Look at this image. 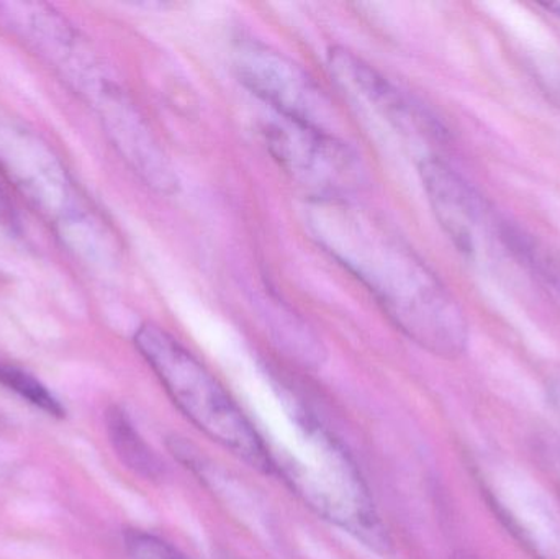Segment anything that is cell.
<instances>
[{
  "mask_svg": "<svg viewBox=\"0 0 560 559\" xmlns=\"http://www.w3.org/2000/svg\"><path fill=\"white\" fill-rule=\"evenodd\" d=\"M542 81L546 82V92H549V95L555 98L556 104L560 105V72L549 74V78L542 75Z\"/></svg>",
  "mask_w": 560,
  "mask_h": 559,
  "instance_id": "13",
  "label": "cell"
},
{
  "mask_svg": "<svg viewBox=\"0 0 560 559\" xmlns=\"http://www.w3.org/2000/svg\"><path fill=\"white\" fill-rule=\"evenodd\" d=\"M233 68L240 82L279 117L335 133L338 117L328 95L289 56L258 39H240Z\"/></svg>",
  "mask_w": 560,
  "mask_h": 559,
  "instance_id": "5",
  "label": "cell"
},
{
  "mask_svg": "<svg viewBox=\"0 0 560 559\" xmlns=\"http://www.w3.org/2000/svg\"><path fill=\"white\" fill-rule=\"evenodd\" d=\"M135 347L174 406L199 432L252 468L271 475L261 433L196 354L154 324L138 328Z\"/></svg>",
  "mask_w": 560,
  "mask_h": 559,
  "instance_id": "3",
  "label": "cell"
},
{
  "mask_svg": "<svg viewBox=\"0 0 560 559\" xmlns=\"http://www.w3.org/2000/svg\"><path fill=\"white\" fill-rule=\"evenodd\" d=\"M549 403H551L552 409L556 410V414H558L560 419V377L559 380L552 381L551 384H549Z\"/></svg>",
  "mask_w": 560,
  "mask_h": 559,
  "instance_id": "14",
  "label": "cell"
},
{
  "mask_svg": "<svg viewBox=\"0 0 560 559\" xmlns=\"http://www.w3.org/2000/svg\"><path fill=\"white\" fill-rule=\"evenodd\" d=\"M502 233L505 248L560 298V249L552 248L510 222H503Z\"/></svg>",
  "mask_w": 560,
  "mask_h": 559,
  "instance_id": "10",
  "label": "cell"
},
{
  "mask_svg": "<svg viewBox=\"0 0 560 559\" xmlns=\"http://www.w3.org/2000/svg\"><path fill=\"white\" fill-rule=\"evenodd\" d=\"M265 137L275 160L310 200H348L364 183L359 154L338 135L279 117Z\"/></svg>",
  "mask_w": 560,
  "mask_h": 559,
  "instance_id": "4",
  "label": "cell"
},
{
  "mask_svg": "<svg viewBox=\"0 0 560 559\" xmlns=\"http://www.w3.org/2000/svg\"><path fill=\"white\" fill-rule=\"evenodd\" d=\"M125 550L128 559H190L164 538L141 531L125 535Z\"/></svg>",
  "mask_w": 560,
  "mask_h": 559,
  "instance_id": "12",
  "label": "cell"
},
{
  "mask_svg": "<svg viewBox=\"0 0 560 559\" xmlns=\"http://www.w3.org/2000/svg\"><path fill=\"white\" fill-rule=\"evenodd\" d=\"M328 66L332 78L346 92L354 95L358 101L365 102L398 130H413L427 137H443V127L433 117L418 107L361 56L346 48H332L329 51Z\"/></svg>",
  "mask_w": 560,
  "mask_h": 559,
  "instance_id": "7",
  "label": "cell"
},
{
  "mask_svg": "<svg viewBox=\"0 0 560 559\" xmlns=\"http://www.w3.org/2000/svg\"><path fill=\"white\" fill-rule=\"evenodd\" d=\"M420 176L441 229L464 256L483 258L497 240L503 245V222H497L486 199L450 164L427 158Z\"/></svg>",
  "mask_w": 560,
  "mask_h": 559,
  "instance_id": "6",
  "label": "cell"
},
{
  "mask_svg": "<svg viewBox=\"0 0 560 559\" xmlns=\"http://www.w3.org/2000/svg\"><path fill=\"white\" fill-rule=\"evenodd\" d=\"M282 410L280 429L275 435L261 436L271 475L279 476L323 521L341 528L369 550L390 557L394 541L345 443L296 399Z\"/></svg>",
  "mask_w": 560,
  "mask_h": 559,
  "instance_id": "2",
  "label": "cell"
},
{
  "mask_svg": "<svg viewBox=\"0 0 560 559\" xmlns=\"http://www.w3.org/2000/svg\"><path fill=\"white\" fill-rule=\"evenodd\" d=\"M306 222L405 337L446 360L466 351L469 324L459 302L384 219L349 200H310Z\"/></svg>",
  "mask_w": 560,
  "mask_h": 559,
  "instance_id": "1",
  "label": "cell"
},
{
  "mask_svg": "<svg viewBox=\"0 0 560 559\" xmlns=\"http://www.w3.org/2000/svg\"><path fill=\"white\" fill-rule=\"evenodd\" d=\"M0 384L46 416L65 419L66 409L62 404L33 374L20 368L0 363Z\"/></svg>",
  "mask_w": 560,
  "mask_h": 559,
  "instance_id": "11",
  "label": "cell"
},
{
  "mask_svg": "<svg viewBox=\"0 0 560 559\" xmlns=\"http://www.w3.org/2000/svg\"><path fill=\"white\" fill-rule=\"evenodd\" d=\"M487 489L490 504L523 547L539 559H549L558 551L559 525L538 489L516 481L512 473L490 478Z\"/></svg>",
  "mask_w": 560,
  "mask_h": 559,
  "instance_id": "8",
  "label": "cell"
},
{
  "mask_svg": "<svg viewBox=\"0 0 560 559\" xmlns=\"http://www.w3.org/2000/svg\"><path fill=\"white\" fill-rule=\"evenodd\" d=\"M454 559H476V558H472V557H466V555H460V557H456Z\"/></svg>",
  "mask_w": 560,
  "mask_h": 559,
  "instance_id": "16",
  "label": "cell"
},
{
  "mask_svg": "<svg viewBox=\"0 0 560 559\" xmlns=\"http://www.w3.org/2000/svg\"><path fill=\"white\" fill-rule=\"evenodd\" d=\"M105 430L115 455L135 475L143 479H160L164 473L160 456L144 442L133 420L121 407H110L105 414Z\"/></svg>",
  "mask_w": 560,
  "mask_h": 559,
  "instance_id": "9",
  "label": "cell"
},
{
  "mask_svg": "<svg viewBox=\"0 0 560 559\" xmlns=\"http://www.w3.org/2000/svg\"><path fill=\"white\" fill-rule=\"evenodd\" d=\"M546 9L552 10L556 15L560 16V2L545 3Z\"/></svg>",
  "mask_w": 560,
  "mask_h": 559,
  "instance_id": "15",
  "label": "cell"
}]
</instances>
